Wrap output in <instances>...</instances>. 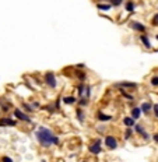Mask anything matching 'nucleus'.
I'll return each instance as SVG.
<instances>
[{
    "label": "nucleus",
    "mask_w": 158,
    "mask_h": 162,
    "mask_svg": "<svg viewBox=\"0 0 158 162\" xmlns=\"http://www.w3.org/2000/svg\"><path fill=\"white\" fill-rule=\"evenodd\" d=\"M35 140L42 148H51L52 145H59L60 144V138L55 132H52L49 127L39 126L35 132Z\"/></svg>",
    "instance_id": "1"
},
{
    "label": "nucleus",
    "mask_w": 158,
    "mask_h": 162,
    "mask_svg": "<svg viewBox=\"0 0 158 162\" xmlns=\"http://www.w3.org/2000/svg\"><path fill=\"white\" fill-rule=\"evenodd\" d=\"M42 80H43V84L49 88V90H56L59 87V80H58V75H56L55 71H46L43 73L42 75Z\"/></svg>",
    "instance_id": "2"
},
{
    "label": "nucleus",
    "mask_w": 158,
    "mask_h": 162,
    "mask_svg": "<svg viewBox=\"0 0 158 162\" xmlns=\"http://www.w3.org/2000/svg\"><path fill=\"white\" fill-rule=\"evenodd\" d=\"M102 145H103V138L95 137L88 144V152L92 154V155H99L102 152Z\"/></svg>",
    "instance_id": "3"
},
{
    "label": "nucleus",
    "mask_w": 158,
    "mask_h": 162,
    "mask_svg": "<svg viewBox=\"0 0 158 162\" xmlns=\"http://www.w3.org/2000/svg\"><path fill=\"white\" fill-rule=\"evenodd\" d=\"M13 116L18 120V122H22V123H32L31 116L27 113V112L22 111L21 108H14L13 109Z\"/></svg>",
    "instance_id": "4"
},
{
    "label": "nucleus",
    "mask_w": 158,
    "mask_h": 162,
    "mask_svg": "<svg viewBox=\"0 0 158 162\" xmlns=\"http://www.w3.org/2000/svg\"><path fill=\"white\" fill-rule=\"evenodd\" d=\"M103 145L111 151H115L119 147V141L113 134H105L103 136Z\"/></svg>",
    "instance_id": "5"
},
{
    "label": "nucleus",
    "mask_w": 158,
    "mask_h": 162,
    "mask_svg": "<svg viewBox=\"0 0 158 162\" xmlns=\"http://www.w3.org/2000/svg\"><path fill=\"white\" fill-rule=\"evenodd\" d=\"M116 90H137L139 88V84L137 83H133V81H118L112 85Z\"/></svg>",
    "instance_id": "6"
},
{
    "label": "nucleus",
    "mask_w": 158,
    "mask_h": 162,
    "mask_svg": "<svg viewBox=\"0 0 158 162\" xmlns=\"http://www.w3.org/2000/svg\"><path fill=\"white\" fill-rule=\"evenodd\" d=\"M128 25L134 32H139V34L147 32V25H144L143 22H140V21H136V20H130V21L128 22Z\"/></svg>",
    "instance_id": "7"
},
{
    "label": "nucleus",
    "mask_w": 158,
    "mask_h": 162,
    "mask_svg": "<svg viewBox=\"0 0 158 162\" xmlns=\"http://www.w3.org/2000/svg\"><path fill=\"white\" fill-rule=\"evenodd\" d=\"M84 64H77V66H74V75H76V78L79 80V83H85L87 81V73H85L84 69Z\"/></svg>",
    "instance_id": "8"
},
{
    "label": "nucleus",
    "mask_w": 158,
    "mask_h": 162,
    "mask_svg": "<svg viewBox=\"0 0 158 162\" xmlns=\"http://www.w3.org/2000/svg\"><path fill=\"white\" fill-rule=\"evenodd\" d=\"M15 126H18V120L15 117L9 116L0 117V127H15Z\"/></svg>",
    "instance_id": "9"
},
{
    "label": "nucleus",
    "mask_w": 158,
    "mask_h": 162,
    "mask_svg": "<svg viewBox=\"0 0 158 162\" xmlns=\"http://www.w3.org/2000/svg\"><path fill=\"white\" fill-rule=\"evenodd\" d=\"M95 120L99 122V123H107V122L113 120V116L109 113H105L103 111H97L95 112Z\"/></svg>",
    "instance_id": "10"
},
{
    "label": "nucleus",
    "mask_w": 158,
    "mask_h": 162,
    "mask_svg": "<svg viewBox=\"0 0 158 162\" xmlns=\"http://www.w3.org/2000/svg\"><path fill=\"white\" fill-rule=\"evenodd\" d=\"M152 108H154V103L151 102V101H143V102L140 103V109H141V112H143V115H146V116H150V115L152 113Z\"/></svg>",
    "instance_id": "11"
},
{
    "label": "nucleus",
    "mask_w": 158,
    "mask_h": 162,
    "mask_svg": "<svg viewBox=\"0 0 158 162\" xmlns=\"http://www.w3.org/2000/svg\"><path fill=\"white\" fill-rule=\"evenodd\" d=\"M139 41H140V43L144 46L146 49H151L152 48V43H151V39H150V35L147 32H144V34H140L139 35Z\"/></svg>",
    "instance_id": "12"
},
{
    "label": "nucleus",
    "mask_w": 158,
    "mask_h": 162,
    "mask_svg": "<svg viewBox=\"0 0 158 162\" xmlns=\"http://www.w3.org/2000/svg\"><path fill=\"white\" fill-rule=\"evenodd\" d=\"M11 108H13V103L10 102V101H7V99H4V98H0V111L3 112V113L10 112Z\"/></svg>",
    "instance_id": "13"
},
{
    "label": "nucleus",
    "mask_w": 158,
    "mask_h": 162,
    "mask_svg": "<svg viewBox=\"0 0 158 162\" xmlns=\"http://www.w3.org/2000/svg\"><path fill=\"white\" fill-rule=\"evenodd\" d=\"M77 99L79 98H76L73 95H64V96H62V102H63V105L73 106V105H77Z\"/></svg>",
    "instance_id": "14"
},
{
    "label": "nucleus",
    "mask_w": 158,
    "mask_h": 162,
    "mask_svg": "<svg viewBox=\"0 0 158 162\" xmlns=\"http://www.w3.org/2000/svg\"><path fill=\"white\" fill-rule=\"evenodd\" d=\"M141 115H143V112H141V109H140V106H136V105H132V109H130V116L133 117L134 120H139L140 117H141Z\"/></svg>",
    "instance_id": "15"
},
{
    "label": "nucleus",
    "mask_w": 158,
    "mask_h": 162,
    "mask_svg": "<svg viewBox=\"0 0 158 162\" xmlns=\"http://www.w3.org/2000/svg\"><path fill=\"white\" fill-rule=\"evenodd\" d=\"M76 119L79 120V123L84 124L85 123V119H87V116H85V112L83 108H77L76 109Z\"/></svg>",
    "instance_id": "16"
},
{
    "label": "nucleus",
    "mask_w": 158,
    "mask_h": 162,
    "mask_svg": "<svg viewBox=\"0 0 158 162\" xmlns=\"http://www.w3.org/2000/svg\"><path fill=\"white\" fill-rule=\"evenodd\" d=\"M136 123L137 122L130 116V115H129V116H125L123 119H122V124H123L125 127H134L136 126Z\"/></svg>",
    "instance_id": "17"
},
{
    "label": "nucleus",
    "mask_w": 158,
    "mask_h": 162,
    "mask_svg": "<svg viewBox=\"0 0 158 162\" xmlns=\"http://www.w3.org/2000/svg\"><path fill=\"white\" fill-rule=\"evenodd\" d=\"M134 129L133 127H125V130H123V140L125 141H129L132 140V138L134 137Z\"/></svg>",
    "instance_id": "18"
},
{
    "label": "nucleus",
    "mask_w": 158,
    "mask_h": 162,
    "mask_svg": "<svg viewBox=\"0 0 158 162\" xmlns=\"http://www.w3.org/2000/svg\"><path fill=\"white\" fill-rule=\"evenodd\" d=\"M77 105H79V108H87V106H90V99L87 98V96H80L79 99H77Z\"/></svg>",
    "instance_id": "19"
},
{
    "label": "nucleus",
    "mask_w": 158,
    "mask_h": 162,
    "mask_svg": "<svg viewBox=\"0 0 158 162\" xmlns=\"http://www.w3.org/2000/svg\"><path fill=\"white\" fill-rule=\"evenodd\" d=\"M21 109L24 112H27L28 115H31V113H34V112H35V109L32 108L31 102H25V101H22V102H21Z\"/></svg>",
    "instance_id": "20"
},
{
    "label": "nucleus",
    "mask_w": 158,
    "mask_h": 162,
    "mask_svg": "<svg viewBox=\"0 0 158 162\" xmlns=\"http://www.w3.org/2000/svg\"><path fill=\"white\" fill-rule=\"evenodd\" d=\"M133 129H134V133H136V134L139 136V137H141V136H143L144 133L147 132V130H146V127H144L141 123H136V126H134Z\"/></svg>",
    "instance_id": "21"
},
{
    "label": "nucleus",
    "mask_w": 158,
    "mask_h": 162,
    "mask_svg": "<svg viewBox=\"0 0 158 162\" xmlns=\"http://www.w3.org/2000/svg\"><path fill=\"white\" fill-rule=\"evenodd\" d=\"M85 85H87V83H79V84H77L76 91H77V95H79V98H80V96H84V94H85Z\"/></svg>",
    "instance_id": "22"
},
{
    "label": "nucleus",
    "mask_w": 158,
    "mask_h": 162,
    "mask_svg": "<svg viewBox=\"0 0 158 162\" xmlns=\"http://www.w3.org/2000/svg\"><path fill=\"white\" fill-rule=\"evenodd\" d=\"M125 10L128 13H133L134 10H136V3H134L133 0H128V2H125Z\"/></svg>",
    "instance_id": "23"
},
{
    "label": "nucleus",
    "mask_w": 158,
    "mask_h": 162,
    "mask_svg": "<svg viewBox=\"0 0 158 162\" xmlns=\"http://www.w3.org/2000/svg\"><path fill=\"white\" fill-rule=\"evenodd\" d=\"M119 92H120V96L122 98H125V99H128V101H134V95L133 94H129L128 92V90H119Z\"/></svg>",
    "instance_id": "24"
},
{
    "label": "nucleus",
    "mask_w": 158,
    "mask_h": 162,
    "mask_svg": "<svg viewBox=\"0 0 158 162\" xmlns=\"http://www.w3.org/2000/svg\"><path fill=\"white\" fill-rule=\"evenodd\" d=\"M148 84L151 88H158V74H152L148 80Z\"/></svg>",
    "instance_id": "25"
},
{
    "label": "nucleus",
    "mask_w": 158,
    "mask_h": 162,
    "mask_svg": "<svg viewBox=\"0 0 158 162\" xmlns=\"http://www.w3.org/2000/svg\"><path fill=\"white\" fill-rule=\"evenodd\" d=\"M42 109L43 111H46L49 115H53L55 112H58L56 111V108H55V105H53V102H51V103H46L45 106H42Z\"/></svg>",
    "instance_id": "26"
},
{
    "label": "nucleus",
    "mask_w": 158,
    "mask_h": 162,
    "mask_svg": "<svg viewBox=\"0 0 158 162\" xmlns=\"http://www.w3.org/2000/svg\"><path fill=\"white\" fill-rule=\"evenodd\" d=\"M95 6H97V9L99 10V11H109V10L112 9V6H111L109 3L105 4V3H101V2H99V3H97Z\"/></svg>",
    "instance_id": "27"
},
{
    "label": "nucleus",
    "mask_w": 158,
    "mask_h": 162,
    "mask_svg": "<svg viewBox=\"0 0 158 162\" xmlns=\"http://www.w3.org/2000/svg\"><path fill=\"white\" fill-rule=\"evenodd\" d=\"M125 2L126 0H111V6L112 7H115V9H118V7H120L122 4H125Z\"/></svg>",
    "instance_id": "28"
},
{
    "label": "nucleus",
    "mask_w": 158,
    "mask_h": 162,
    "mask_svg": "<svg viewBox=\"0 0 158 162\" xmlns=\"http://www.w3.org/2000/svg\"><path fill=\"white\" fill-rule=\"evenodd\" d=\"M84 96H87L88 99H91V96H92V85H90V84L85 85V94H84Z\"/></svg>",
    "instance_id": "29"
},
{
    "label": "nucleus",
    "mask_w": 158,
    "mask_h": 162,
    "mask_svg": "<svg viewBox=\"0 0 158 162\" xmlns=\"http://www.w3.org/2000/svg\"><path fill=\"white\" fill-rule=\"evenodd\" d=\"M95 130H97V133H98V134H101V136H102V137H103V136H105V134H107V126H102V124H101V126H97V127H95Z\"/></svg>",
    "instance_id": "30"
},
{
    "label": "nucleus",
    "mask_w": 158,
    "mask_h": 162,
    "mask_svg": "<svg viewBox=\"0 0 158 162\" xmlns=\"http://www.w3.org/2000/svg\"><path fill=\"white\" fill-rule=\"evenodd\" d=\"M53 105H55L56 111H60V106L63 105V102H62V96H59L56 101H53Z\"/></svg>",
    "instance_id": "31"
},
{
    "label": "nucleus",
    "mask_w": 158,
    "mask_h": 162,
    "mask_svg": "<svg viewBox=\"0 0 158 162\" xmlns=\"http://www.w3.org/2000/svg\"><path fill=\"white\" fill-rule=\"evenodd\" d=\"M31 105H32V108L35 109V111H38V109H42V103H41L39 101H31Z\"/></svg>",
    "instance_id": "32"
},
{
    "label": "nucleus",
    "mask_w": 158,
    "mask_h": 162,
    "mask_svg": "<svg viewBox=\"0 0 158 162\" xmlns=\"http://www.w3.org/2000/svg\"><path fill=\"white\" fill-rule=\"evenodd\" d=\"M151 25L152 27H158V13H155L151 18Z\"/></svg>",
    "instance_id": "33"
},
{
    "label": "nucleus",
    "mask_w": 158,
    "mask_h": 162,
    "mask_svg": "<svg viewBox=\"0 0 158 162\" xmlns=\"http://www.w3.org/2000/svg\"><path fill=\"white\" fill-rule=\"evenodd\" d=\"M152 116L158 120V102L154 103V108H152Z\"/></svg>",
    "instance_id": "34"
},
{
    "label": "nucleus",
    "mask_w": 158,
    "mask_h": 162,
    "mask_svg": "<svg viewBox=\"0 0 158 162\" xmlns=\"http://www.w3.org/2000/svg\"><path fill=\"white\" fill-rule=\"evenodd\" d=\"M141 140L146 141V143H147V141H150V140H151V134H150L148 132H146L143 136H141Z\"/></svg>",
    "instance_id": "35"
},
{
    "label": "nucleus",
    "mask_w": 158,
    "mask_h": 162,
    "mask_svg": "<svg viewBox=\"0 0 158 162\" xmlns=\"http://www.w3.org/2000/svg\"><path fill=\"white\" fill-rule=\"evenodd\" d=\"M2 162H14L10 156H7V155H4V156H2Z\"/></svg>",
    "instance_id": "36"
},
{
    "label": "nucleus",
    "mask_w": 158,
    "mask_h": 162,
    "mask_svg": "<svg viewBox=\"0 0 158 162\" xmlns=\"http://www.w3.org/2000/svg\"><path fill=\"white\" fill-rule=\"evenodd\" d=\"M151 140L154 141L155 144H158V133H154V134H151Z\"/></svg>",
    "instance_id": "37"
},
{
    "label": "nucleus",
    "mask_w": 158,
    "mask_h": 162,
    "mask_svg": "<svg viewBox=\"0 0 158 162\" xmlns=\"http://www.w3.org/2000/svg\"><path fill=\"white\" fill-rule=\"evenodd\" d=\"M154 38L157 39V41H158V34H155V35H154Z\"/></svg>",
    "instance_id": "38"
},
{
    "label": "nucleus",
    "mask_w": 158,
    "mask_h": 162,
    "mask_svg": "<svg viewBox=\"0 0 158 162\" xmlns=\"http://www.w3.org/2000/svg\"><path fill=\"white\" fill-rule=\"evenodd\" d=\"M101 2H108V3H111V0H101Z\"/></svg>",
    "instance_id": "39"
},
{
    "label": "nucleus",
    "mask_w": 158,
    "mask_h": 162,
    "mask_svg": "<svg viewBox=\"0 0 158 162\" xmlns=\"http://www.w3.org/2000/svg\"><path fill=\"white\" fill-rule=\"evenodd\" d=\"M81 162H88V161H81Z\"/></svg>",
    "instance_id": "40"
},
{
    "label": "nucleus",
    "mask_w": 158,
    "mask_h": 162,
    "mask_svg": "<svg viewBox=\"0 0 158 162\" xmlns=\"http://www.w3.org/2000/svg\"><path fill=\"white\" fill-rule=\"evenodd\" d=\"M0 113H2V111H0Z\"/></svg>",
    "instance_id": "41"
}]
</instances>
